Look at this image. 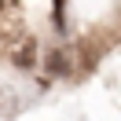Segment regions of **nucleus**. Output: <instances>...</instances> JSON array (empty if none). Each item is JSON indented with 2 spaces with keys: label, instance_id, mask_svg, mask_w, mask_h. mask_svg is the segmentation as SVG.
Wrapping results in <instances>:
<instances>
[{
  "label": "nucleus",
  "instance_id": "obj_2",
  "mask_svg": "<svg viewBox=\"0 0 121 121\" xmlns=\"http://www.w3.org/2000/svg\"><path fill=\"white\" fill-rule=\"evenodd\" d=\"M4 4H8V0H0V8H4Z\"/></svg>",
  "mask_w": 121,
  "mask_h": 121
},
{
  "label": "nucleus",
  "instance_id": "obj_1",
  "mask_svg": "<svg viewBox=\"0 0 121 121\" xmlns=\"http://www.w3.org/2000/svg\"><path fill=\"white\" fill-rule=\"evenodd\" d=\"M48 70H52V73H66V66H62V55H59V52L48 55Z\"/></svg>",
  "mask_w": 121,
  "mask_h": 121
}]
</instances>
